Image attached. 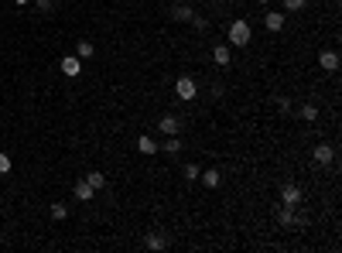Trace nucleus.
Wrapping results in <instances>:
<instances>
[{
	"instance_id": "1a4fd4ad",
	"label": "nucleus",
	"mask_w": 342,
	"mask_h": 253,
	"mask_svg": "<svg viewBox=\"0 0 342 253\" xmlns=\"http://www.w3.org/2000/svg\"><path fill=\"white\" fill-rule=\"evenodd\" d=\"M72 192H76V198H79V202H89L96 188H92V185L86 182V178H82V182H76V188H72Z\"/></svg>"
},
{
	"instance_id": "bb28decb",
	"label": "nucleus",
	"mask_w": 342,
	"mask_h": 253,
	"mask_svg": "<svg viewBox=\"0 0 342 253\" xmlns=\"http://www.w3.org/2000/svg\"><path fill=\"white\" fill-rule=\"evenodd\" d=\"M260 4H267V0H260Z\"/></svg>"
},
{
	"instance_id": "6ab92c4d",
	"label": "nucleus",
	"mask_w": 342,
	"mask_h": 253,
	"mask_svg": "<svg viewBox=\"0 0 342 253\" xmlns=\"http://www.w3.org/2000/svg\"><path fill=\"white\" fill-rule=\"evenodd\" d=\"M86 182H89L92 188H103V185H106V178H103L100 171H89V174H86Z\"/></svg>"
},
{
	"instance_id": "f3484780",
	"label": "nucleus",
	"mask_w": 342,
	"mask_h": 253,
	"mask_svg": "<svg viewBox=\"0 0 342 253\" xmlns=\"http://www.w3.org/2000/svg\"><path fill=\"white\" fill-rule=\"evenodd\" d=\"M298 116L311 123V120H319V110H315V106H301V110H298Z\"/></svg>"
},
{
	"instance_id": "9b49d317",
	"label": "nucleus",
	"mask_w": 342,
	"mask_h": 253,
	"mask_svg": "<svg viewBox=\"0 0 342 253\" xmlns=\"http://www.w3.org/2000/svg\"><path fill=\"white\" fill-rule=\"evenodd\" d=\"M148 250H164V246H168V240H164V236H161V233H148Z\"/></svg>"
},
{
	"instance_id": "6e6552de",
	"label": "nucleus",
	"mask_w": 342,
	"mask_h": 253,
	"mask_svg": "<svg viewBox=\"0 0 342 253\" xmlns=\"http://www.w3.org/2000/svg\"><path fill=\"white\" fill-rule=\"evenodd\" d=\"M319 65L325 72H335V69H339V55H335V52H322V55H319Z\"/></svg>"
},
{
	"instance_id": "412c9836",
	"label": "nucleus",
	"mask_w": 342,
	"mask_h": 253,
	"mask_svg": "<svg viewBox=\"0 0 342 253\" xmlns=\"http://www.w3.org/2000/svg\"><path fill=\"white\" fill-rule=\"evenodd\" d=\"M34 7H38V11H45V14H52V11H55V0H34Z\"/></svg>"
},
{
	"instance_id": "7ed1b4c3",
	"label": "nucleus",
	"mask_w": 342,
	"mask_h": 253,
	"mask_svg": "<svg viewBox=\"0 0 342 253\" xmlns=\"http://www.w3.org/2000/svg\"><path fill=\"white\" fill-rule=\"evenodd\" d=\"M281 202H284V209H298L301 188H298V185H284V188H281Z\"/></svg>"
},
{
	"instance_id": "f8f14e48",
	"label": "nucleus",
	"mask_w": 342,
	"mask_h": 253,
	"mask_svg": "<svg viewBox=\"0 0 342 253\" xmlns=\"http://www.w3.org/2000/svg\"><path fill=\"white\" fill-rule=\"evenodd\" d=\"M199 178H202V182H205V185H209V188H216V185H219V182H223V174H219V171H216V168H209V171H202V174H199Z\"/></svg>"
},
{
	"instance_id": "393cba45",
	"label": "nucleus",
	"mask_w": 342,
	"mask_h": 253,
	"mask_svg": "<svg viewBox=\"0 0 342 253\" xmlns=\"http://www.w3.org/2000/svg\"><path fill=\"white\" fill-rule=\"evenodd\" d=\"M192 24L199 28V31H205V28H209V21H205V17H195V14H192Z\"/></svg>"
},
{
	"instance_id": "dca6fc26",
	"label": "nucleus",
	"mask_w": 342,
	"mask_h": 253,
	"mask_svg": "<svg viewBox=\"0 0 342 253\" xmlns=\"http://www.w3.org/2000/svg\"><path fill=\"white\" fill-rule=\"evenodd\" d=\"M65 216H68V209L62 206V202H52V219H55V222H62Z\"/></svg>"
},
{
	"instance_id": "5701e85b",
	"label": "nucleus",
	"mask_w": 342,
	"mask_h": 253,
	"mask_svg": "<svg viewBox=\"0 0 342 253\" xmlns=\"http://www.w3.org/2000/svg\"><path fill=\"white\" fill-rule=\"evenodd\" d=\"M7 171H11V158L0 150V174H7Z\"/></svg>"
},
{
	"instance_id": "f257e3e1",
	"label": "nucleus",
	"mask_w": 342,
	"mask_h": 253,
	"mask_svg": "<svg viewBox=\"0 0 342 253\" xmlns=\"http://www.w3.org/2000/svg\"><path fill=\"white\" fill-rule=\"evenodd\" d=\"M250 24L247 21H233L229 24V45H236V48H247L250 45Z\"/></svg>"
},
{
	"instance_id": "0eeeda50",
	"label": "nucleus",
	"mask_w": 342,
	"mask_h": 253,
	"mask_svg": "<svg viewBox=\"0 0 342 253\" xmlns=\"http://www.w3.org/2000/svg\"><path fill=\"white\" fill-rule=\"evenodd\" d=\"M137 150H140V154H158V140L154 137H148V134H144V137H137Z\"/></svg>"
},
{
	"instance_id": "9d476101",
	"label": "nucleus",
	"mask_w": 342,
	"mask_h": 253,
	"mask_svg": "<svg viewBox=\"0 0 342 253\" xmlns=\"http://www.w3.org/2000/svg\"><path fill=\"white\" fill-rule=\"evenodd\" d=\"M332 158H335V147H329V144H319V147H315V161L319 164H332Z\"/></svg>"
},
{
	"instance_id": "4468645a",
	"label": "nucleus",
	"mask_w": 342,
	"mask_h": 253,
	"mask_svg": "<svg viewBox=\"0 0 342 253\" xmlns=\"http://www.w3.org/2000/svg\"><path fill=\"white\" fill-rule=\"evenodd\" d=\"M171 17H175V21H192V7H182V4H178V7H171Z\"/></svg>"
},
{
	"instance_id": "4be33fe9",
	"label": "nucleus",
	"mask_w": 342,
	"mask_h": 253,
	"mask_svg": "<svg viewBox=\"0 0 342 253\" xmlns=\"http://www.w3.org/2000/svg\"><path fill=\"white\" fill-rule=\"evenodd\" d=\"M199 164H185V178H188V182H195V178H199Z\"/></svg>"
},
{
	"instance_id": "39448f33",
	"label": "nucleus",
	"mask_w": 342,
	"mask_h": 253,
	"mask_svg": "<svg viewBox=\"0 0 342 253\" xmlns=\"http://www.w3.org/2000/svg\"><path fill=\"white\" fill-rule=\"evenodd\" d=\"M158 127H161V134H178V130H182V123H178V116H161L158 120Z\"/></svg>"
},
{
	"instance_id": "a211bd4d",
	"label": "nucleus",
	"mask_w": 342,
	"mask_h": 253,
	"mask_svg": "<svg viewBox=\"0 0 342 253\" xmlns=\"http://www.w3.org/2000/svg\"><path fill=\"white\" fill-rule=\"evenodd\" d=\"M277 222H281V226H295V209H281Z\"/></svg>"
},
{
	"instance_id": "ddd939ff",
	"label": "nucleus",
	"mask_w": 342,
	"mask_h": 253,
	"mask_svg": "<svg viewBox=\"0 0 342 253\" xmlns=\"http://www.w3.org/2000/svg\"><path fill=\"white\" fill-rule=\"evenodd\" d=\"M212 58H216V65H229V48L226 45H216V48H212Z\"/></svg>"
},
{
	"instance_id": "aec40b11",
	"label": "nucleus",
	"mask_w": 342,
	"mask_h": 253,
	"mask_svg": "<svg viewBox=\"0 0 342 253\" xmlns=\"http://www.w3.org/2000/svg\"><path fill=\"white\" fill-rule=\"evenodd\" d=\"M76 48H79V58H89V55H92V41H86V38H82Z\"/></svg>"
},
{
	"instance_id": "2eb2a0df",
	"label": "nucleus",
	"mask_w": 342,
	"mask_h": 253,
	"mask_svg": "<svg viewBox=\"0 0 342 253\" xmlns=\"http://www.w3.org/2000/svg\"><path fill=\"white\" fill-rule=\"evenodd\" d=\"M161 150H168V154H178V150H182V140H178V134H171L168 140H164V147Z\"/></svg>"
},
{
	"instance_id": "f03ea898",
	"label": "nucleus",
	"mask_w": 342,
	"mask_h": 253,
	"mask_svg": "<svg viewBox=\"0 0 342 253\" xmlns=\"http://www.w3.org/2000/svg\"><path fill=\"white\" fill-rule=\"evenodd\" d=\"M175 96H178L182 103L195 99V96H199V86H195V79H188V75H178V79H175Z\"/></svg>"
},
{
	"instance_id": "423d86ee",
	"label": "nucleus",
	"mask_w": 342,
	"mask_h": 253,
	"mask_svg": "<svg viewBox=\"0 0 342 253\" xmlns=\"http://www.w3.org/2000/svg\"><path fill=\"white\" fill-rule=\"evenodd\" d=\"M263 21H267L271 31H281V28H284V14L281 11H263Z\"/></svg>"
},
{
	"instance_id": "a878e982",
	"label": "nucleus",
	"mask_w": 342,
	"mask_h": 253,
	"mask_svg": "<svg viewBox=\"0 0 342 253\" xmlns=\"http://www.w3.org/2000/svg\"><path fill=\"white\" fill-rule=\"evenodd\" d=\"M24 4H31V0H17V7H24Z\"/></svg>"
},
{
	"instance_id": "b1692460",
	"label": "nucleus",
	"mask_w": 342,
	"mask_h": 253,
	"mask_svg": "<svg viewBox=\"0 0 342 253\" xmlns=\"http://www.w3.org/2000/svg\"><path fill=\"white\" fill-rule=\"evenodd\" d=\"M284 7H287V11H301V7H305V0H284Z\"/></svg>"
},
{
	"instance_id": "20e7f679",
	"label": "nucleus",
	"mask_w": 342,
	"mask_h": 253,
	"mask_svg": "<svg viewBox=\"0 0 342 253\" xmlns=\"http://www.w3.org/2000/svg\"><path fill=\"white\" fill-rule=\"evenodd\" d=\"M58 65H62V72H65V75H79V72H82V58L65 55L62 62H58Z\"/></svg>"
}]
</instances>
